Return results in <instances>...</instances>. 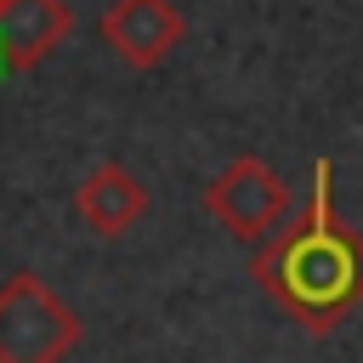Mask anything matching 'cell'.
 I'll return each mask as SVG.
<instances>
[{"mask_svg":"<svg viewBox=\"0 0 363 363\" xmlns=\"http://www.w3.org/2000/svg\"><path fill=\"white\" fill-rule=\"evenodd\" d=\"M261 295L284 306L306 335H335L363 306V233L335 210V164L312 159V187L301 216H284L255 261Z\"/></svg>","mask_w":363,"mask_h":363,"instance_id":"1","label":"cell"},{"mask_svg":"<svg viewBox=\"0 0 363 363\" xmlns=\"http://www.w3.org/2000/svg\"><path fill=\"white\" fill-rule=\"evenodd\" d=\"M74 346L79 312L40 272H11L0 284V363H62Z\"/></svg>","mask_w":363,"mask_h":363,"instance_id":"2","label":"cell"},{"mask_svg":"<svg viewBox=\"0 0 363 363\" xmlns=\"http://www.w3.org/2000/svg\"><path fill=\"white\" fill-rule=\"evenodd\" d=\"M289 204H295L289 182H284L267 159H255V153H238V159L204 187L210 221H216L227 238H244V244H261V238L289 216Z\"/></svg>","mask_w":363,"mask_h":363,"instance_id":"3","label":"cell"},{"mask_svg":"<svg viewBox=\"0 0 363 363\" xmlns=\"http://www.w3.org/2000/svg\"><path fill=\"white\" fill-rule=\"evenodd\" d=\"M187 34L176 0H113L102 11V40L125 68H159Z\"/></svg>","mask_w":363,"mask_h":363,"instance_id":"4","label":"cell"},{"mask_svg":"<svg viewBox=\"0 0 363 363\" xmlns=\"http://www.w3.org/2000/svg\"><path fill=\"white\" fill-rule=\"evenodd\" d=\"M74 210H79V221H85L91 233H102V238H125V233L147 216V187H142V176H136L130 164L102 159V164H91V170L79 176V187H74Z\"/></svg>","mask_w":363,"mask_h":363,"instance_id":"5","label":"cell"},{"mask_svg":"<svg viewBox=\"0 0 363 363\" xmlns=\"http://www.w3.org/2000/svg\"><path fill=\"white\" fill-rule=\"evenodd\" d=\"M74 34L68 0H6L0 6V74H23L45 62Z\"/></svg>","mask_w":363,"mask_h":363,"instance_id":"6","label":"cell"},{"mask_svg":"<svg viewBox=\"0 0 363 363\" xmlns=\"http://www.w3.org/2000/svg\"><path fill=\"white\" fill-rule=\"evenodd\" d=\"M0 6H6V0H0Z\"/></svg>","mask_w":363,"mask_h":363,"instance_id":"7","label":"cell"}]
</instances>
